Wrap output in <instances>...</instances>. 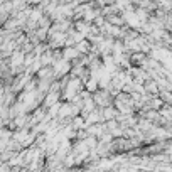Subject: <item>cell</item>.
I'll use <instances>...</instances> for the list:
<instances>
[{"instance_id": "cell-1", "label": "cell", "mask_w": 172, "mask_h": 172, "mask_svg": "<svg viewBox=\"0 0 172 172\" xmlns=\"http://www.w3.org/2000/svg\"><path fill=\"white\" fill-rule=\"evenodd\" d=\"M73 127H74V128H78V127H83V118H81V117L74 118V123H73Z\"/></svg>"}]
</instances>
